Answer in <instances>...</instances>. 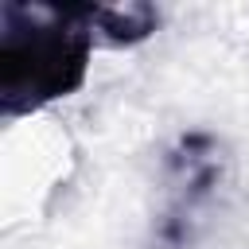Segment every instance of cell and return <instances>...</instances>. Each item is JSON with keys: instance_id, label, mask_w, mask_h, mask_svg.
Returning <instances> with one entry per match:
<instances>
[{"instance_id": "1", "label": "cell", "mask_w": 249, "mask_h": 249, "mask_svg": "<svg viewBox=\"0 0 249 249\" xmlns=\"http://www.w3.org/2000/svg\"><path fill=\"white\" fill-rule=\"evenodd\" d=\"M101 4H0V113L27 117L82 89Z\"/></svg>"}, {"instance_id": "2", "label": "cell", "mask_w": 249, "mask_h": 249, "mask_svg": "<svg viewBox=\"0 0 249 249\" xmlns=\"http://www.w3.org/2000/svg\"><path fill=\"white\" fill-rule=\"evenodd\" d=\"M226 175V160L214 136L191 132L167 156V206L160 214L156 237L167 249H187L198 230V214L214 202Z\"/></svg>"}]
</instances>
